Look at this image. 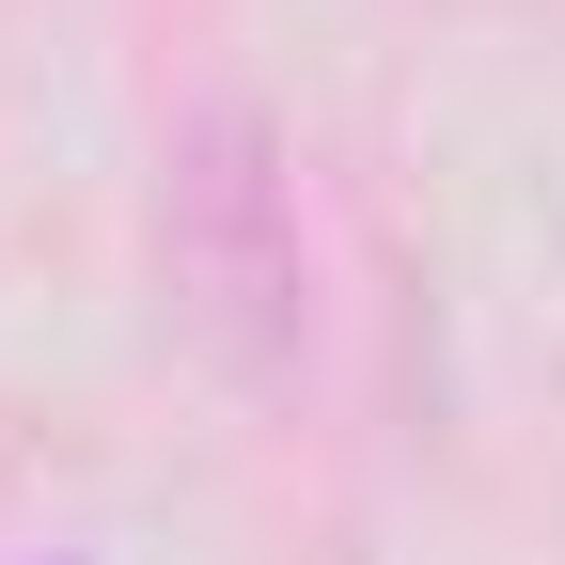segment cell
<instances>
[{
    "mask_svg": "<svg viewBox=\"0 0 565 565\" xmlns=\"http://www.w3.org/2000/svg\"><path fill=\"white\" fill-rule=\"evenodd\" d=\"M173 299L204 315V345H221L236 377H282L299 362V221H282V173H267V126L252 110H204L173 141Z\"/></svg>",
    "mask_w": 565,
    "mask_h": 565,
    "instance_id": "1",
    "label": "cell"
}]
</instances>
